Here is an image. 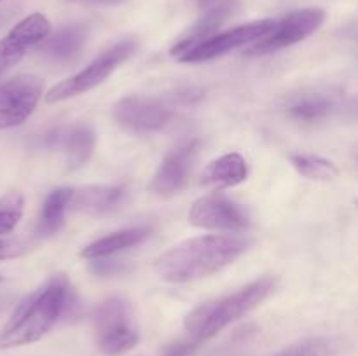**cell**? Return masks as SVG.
Segmentation results:
<instances>
[{"label": "cell", "mask_w": 358, "mask_h": 356, "mask_svg": "<svg viewBox=\"0 0 358 356\" xmlns=\"http://www.w3.org/2000/svg\"><path fill=\"white\" fill-rule=\"evenodd\" d=\"M248 246V239L233 234L189 237L157 257L154 272L166 283L196 281L236 262Z\"/></svg>", "instance_id": "obj_1"}, {"label": "cell", "mask_w": 358, "mask_h": 356, "mask_svg": "<svg viewBox=\"0 0 358 356\" xmlns=\"http://www.w3.org/2000/svg\"><path fill=\"white\" fill-rule=\"evenodd\" d=\"M72 292L65 276L56 274L14 309L0 330V349L28 346L44 337L65 314Z\"/></svg>", "instance_id": "obj_2"}, {"label": "cell", "mask_w": 358, "mask_h": 356, "mask_svg": "<svg viewBox=\"0 0 358 356\" xmlns=\"http://www.w3.org/2000/svg\"><path fill=\"white\" fill-rule=\"evenodd\" d=\"M275 288L276 279L271 276H264V278H259L250 285L243 286L238 292L199 304L187 314L184 321L189 337L198 344L215 337L219 332H222L224 328L264 302L275 292Z\"/></svg>", "instance_id": "obj_3"}, {"label": "cell", "mask_w": 358, "mask_h": 356, "mask_svg": "<svg viewBox=\"0 0 358 356\" xmlns=\"http://www.w3.org/2000/svg\"><path fill=\"white\" fill-rule=\"evenodd\" d=\"M98 349L105 356H122L140 342V332L126 300L112 297L94 311Z\"/></svg>", "instance_id": "obj_4"}, {"label": "cell", "mask_w": 358, "mask_h": 356, "mask_svg": "<svg viewBox=\"0 0 358 356\" xmlns=\"http://www.w3.org/2000/svg\"><path fill=\"white\" fill-rule=\"evenodd\" d=\"M135 51L136 44L133 40L117 42L112 47H108L107 51L101 52L100 56H96L90 65L84 66L76 75L69 77V79L62 80L55 87H51L49 93L45 94V101L48 103H59V101L80 96V94L87 93L93 87L100 86L122 63L128 61L135 54Z\"/></svg>", "instance_id": "obj_5"}, {"label": "cell", "mask_w": 358, "mask_h": 356, "mask_svg": "<svg viewBox=\"0 0 358 356\" xmlns=\"http://www.w3.org/2000/svg\"><path fill=\"white\" fill-rule=\"evenodd\" d=\"M325 20V13L317 7L296 10L283 17L282 21H275L271 30L247 47V56H264L280 49L303 42L310 35H313L322 27Z\"/></svg>", "instance_id": "obj_6"}, {"label": "cell", "mask_w": 358, "mask_h": 356, "mask_svg": "<svg viewBox=\"0 0 358 356\" xmlns=\"http://www.w3.org/2000/svg\"><path fill=\"white\" fill-rule=\"evenodd\" d=\"M44 82L37 75H17L0 82V131L27 122L37 108Z\"/></svg>", "instance_id": "obj_7"}, {"label": "cell", "mask_w": 358, "mask_h": 356, "mask_svg": "<svg viewBox=\"0 0 358 356\" xmlns=\"http://www.w3.org/2000/svg\"><path fill=\"white\" fill-rule=\"evenodd\" d=\"M189 223L205 230L241 232L248 229V213L238 202L220 192L201 195L196 199L189 212Z\"/></svg>", "instance_id": "obj_8"}, {"label": "cell", "mask_w": 358, "mask_h": 356, "mask_svg": "<svg viewBox=\"0 0 358 356\" xmlns=\"http://www.w3.org/2000/svg\"><path fill=\"white\" fill-rule=\"evenodd\" d=\"M112 117L133 133H156L170 124L173 108L157 98L126 96L114 105Z\"/></svg>", "instance_id": "obj_9"}, {"label": "cell", "mask_w": 358, "mask_h": 356, "mask_svg": "<svg viewBox=\"0 0 358 356\" xmlns=\"http://www.w3.org/2000/svg\"><path fill=\"white\" fill-rule=\"evenodd\" d=\"M273 24H275V20H262L248 24H240V27L231 28V30L222 31V34H215L212 37L205 38L203 42H199L192 49H189L177 61L201 63L219 58V56L226 54V52L233 51V49L243 47V45L255 42L262 35L268 34L273 28Z\"/></svg>", "instance_id": "obj_10"}, {"label": "cell", "mask_w": 358, "mask_h": 356, "mask_svg": "<svg viewBox=\"0 0 358 356\" xmlns=\"http://www.w3.org/2000/svg\"><path fill=\"white\" fill-rule=\"evenodd\" d=\"M51 31V23L41 13H34L14 24L0 38V77L16 66L30 49L42 44Z\"/></svg>", "instance_id": "obj_11"}, {"label": "cell", "mask_w": 358, "mask_h": 356, "mask_svg": "<svg viewBox=\"0 0 358 356\" xmlns=\"http://www.w3.org/2000/svg\"><path fill=\"white\" fill-rule=\"evenodd\" d=\"M199 143H201L199 140H189V142L180 143L175 149H171L164 156L149 185L154 194L166 198V195H173L184 188L192 166L198 159Z\"/></svg>", "instance_id": "obj_12"}, {"label": "cell", "mask_w": 358, "mask_h": 356, "mask_svg": "<svg viewBox=\"0 0 358 356\" xmlns=\"http://www.w3.org/2000/svg\"><path fill=\"white\" fill-rule=\"evenodd\" d=\"M236 0H198L199 17L196 23L178 38L177 44L171 47L170 54L175 59L184 56L189 49L198 45L205 38L212 37L219 31V28L229 20L236 10Z\"/></svg>", "instance_id": "obj_13"}, {"label": "cell", "mask_w": 358, "mask_h": 356, "mask_svg": "<svg viewBox=\"0 0 358 356\" xmlns=\"http://www.w3.org/2000/svg\"><path fill=\"white\" fill-rule=\"evenodd\" d=\"M42 143L45 149L63 154L66 164L76 170L86 164L93 156L96 136H94L93 128L87 124L62 126V128H55L45 133Z\"/></svg>", "instance_id": "obj_14"}, {"label": "cell", "mask_w": 358, "mask_h": 356, "mask_svg": "<svg viewBox=\"0 0 358 356\" xmlns=\"http://www.w3.org/2000/svg\"><path fill=\"white\" fill-rule=\"evenodd\" d=\"M126 198L128 192L119 185H86L73 191L70 208L86 215L105 216L122 208Z\"/></svg>", "instance_id": "obj_15"}, {"label": "cell", "mask_w": 358, "mask_h": 356, "mask_svg": "<svg viewBox=\"0 0 358 356\" xmlns=\"http://www.w3.org/2000/svg\"><path fill=\"white\" fill-rule=\"evenodd\" d=\"M338 110V100L327 93H306L292 94L285 101V112L294 121L318 122L331 117Z\"/></svg>", "instance_id": "obj_16"}, {"label": "cell", "mask_w": 358, "mask_h": 356, "mask_svg": "<svg viewBox=\"0 0 358 356\" xmlns=\"http://www.w3.org/2000/svg\"><path fill=\"white\" fill-rule=\"evenodd\" d=\"M86 40L87 28L83 24H70L42 40V54L52 63H70L83 52Z\"/></svg>", "instance_id": "obj_17"}, {"label": "cell", "mask_w": 358, "mask_h": 356, "mask_svg": "<svg viewBox=\"0 0 358 356\" xmlns=\"http://www.w3.org/2000/svg\"><path fill=\"white\" fill-rule=\"evenodd\" d=\"M248 178V164L243 156L236 152L224 154V156L213 159L205 168L201 177V184L208 187L227 188L236 187L243 184Z\"/></svg>", "instance_id": "obj_18"}, {"label": "cell", "mask_w": 358, "mask_h": 356, "mask_svg": "<svg viewBox=\"0 0 358 356\" xmlns=\"http://www.w3.org/2000/svg\"><path fill=\"white\" fill-rule=\"evenodd\" d=\"M149 236V227H129V229L117 230V232H112L108 234V236H103L100 237V239L93 241L91 244H87V246L80 251V257L87 258V260L112 257V255L117 253V251L138 246V244H142Z\"/></svg>", "instance_id": "obj_19"}, {"label": "cell", "mask_w": 358, "mask_h": 356, "mask_svg": "<svg viewBox=\"0 0 358 356\" xmlns=\"http://www.w3.org/2000/svg\"><path fill=\"white\" fill-rule=\"evenodd\" d=\"M73 188L59 187L49 192L48 198L44 199L41 212V222H38V234L42 236H52L58 232L65 223V213L72 202Z\"/></svg>", "instance_id": "obj_20"}, {"label": "cell", "mask_w": 358, "mask_h": 356, "mask_svg": "<svg viewBox=\"0 0 358 356\" xmlns=\"http://www.w3.org/2000/svg\"><path fill=\"white\" fill-rule=\"evenodd\" d=\"M290 161H292V166L310 180H332L339 175L336 164L324 159V157L308 156V154H292Z\"/></svg>", "instance_id": "obj_21"}, {"label": "cell", "mask_w": 358, "mask_h": 356, "mask_svg": "<svg viewBox=\"0 0 358 356\" xmlns=\"http://www.w3.org/2000/svg\"><path fill=\"white\" fill-rule=\"evenodd\" d=\"M338 342L331 337H311L289 346L275 356H334Z\"/></svg>", "instance_id": "obj_22"}, {"label": "cell", "mask_w": 358, "mask_h": 356, "mask_svg": "<svg viewBox=\"0 0 358 356\" xmlns=\"http://www.w3.org/2000/svg\"><path fill=\"white\" fill-rule=\"evenodd\" d=\"M24 198L20 192H10L0 199V236H9L23 216Z\"/></svg>", "instance_id": "obj_23"}, {"label": "cell", "mask_w": 358, "mask_h": 356, "mask_svg": "<svg viewBox=\"0 0 358 356\" xmlns=\"http://www.w3.org/2000/svg\"><path fill=\"white\" fill-rule=\"evenodd\" d=\"M28 244L23 239L9 236H0V260H13L27 253Z\"/></svg>", "instance_id": "obj_24"}, {"label": "cell", "mask_w": 358, "mask_h": 356, "mask_svg": "<svg viewBox=\"0 0 358 356\" xmlns=\"http://www.w3.org/2000/svg\"><path fill=\"white\" fill-rule=\"evenodd\" d=\"M91 271L100 276H110L115 272H122V264L117 260H103V258H94L91 260Z\"/></svg>", "instance_id": "obj_25"}, {"label": "cell", "mask_w": 358, "mask_h": 356, "mask_svg": "<svg viewBox=\"0 0 358 356\" xmlns=\"http://www.w3.org/2000/svg\"><path fill=\"white\" fill-rule=\"evenodd\" d=\"M198 346H199L198 342L192 341V339H189V341L177 342V344H171L170 348L164 349L163 356H189V355H192V351H194Z\"/></svg>", "instance_id": "obj_26"}, {"label": "cell", "mask_w": 358, "mask_h": 356, "mask_svg": "<svg viewBox=\"0 0 358 356\" xmlns=\"http://www.w3.org/2000/svg\"><path fill=\"white\" fill-rule=\"evenodd\" d=\"M0 281H2V276H0Z\"/></svg>", "instance_id": "obj_27"}]
</instances>
